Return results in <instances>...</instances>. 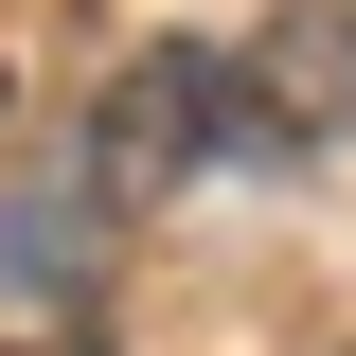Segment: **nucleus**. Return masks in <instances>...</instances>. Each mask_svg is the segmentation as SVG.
Listing matches in <instances>:
<instances>
[{"mask_svg": "<svg viewBox=\"0 0 356 356\" xmlns=\"http://www.w3.org/2000/svg\"><path fill=\"white\" fill-rule=\"evenodd\" d=\"M196 143H214V54H143V72H125V107H107V143H89V161H107V196H143V178H178Z\"/></svg>", "mask_w": 356, "mask_h": 356, "instance_id": "obj_1", "label": "nucleus"}]
</instances>
